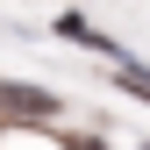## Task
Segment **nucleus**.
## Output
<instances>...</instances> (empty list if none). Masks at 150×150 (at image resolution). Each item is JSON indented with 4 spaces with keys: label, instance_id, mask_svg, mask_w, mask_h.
Wrapping results in <instances>:
<instances>
[{
    "label": "nucleus",
    "instance_id": "nucleus-1",
    "mask_svg": "<svg viewBox=\"0 0 150 150\" xmlns=\"http://www.w3.org/2000/svg\"><path fill=\"white\" fill-rule=\"evenodd\" d=\"M0 107H14V115H57V100L36 86H0Z\"/></svg>",
    "mask_w": 150,
    "mask_h": 150
},
{
    "label": "nucleus",
    "instance_id": "nucleus-2",
    "mask_svg": "<svg viewBox=\"0 0 150 150\" xmlns=\"http://www.w3.org/2000/svg\"><path fill=\"white\" fill-rule=\"evenodd\" d=\"M115 79H122L129 93H143V100H150V79H143V71H136V64H122V71H115Z\"/></svg>",
    "mask_w": 150,
    "mask_h": 150
}]
</instances>
